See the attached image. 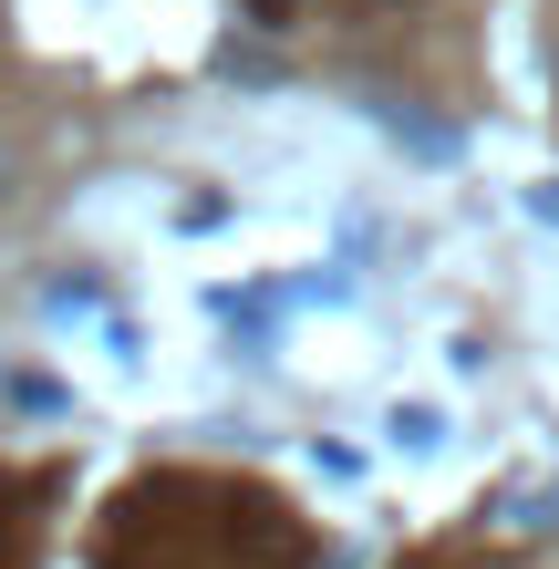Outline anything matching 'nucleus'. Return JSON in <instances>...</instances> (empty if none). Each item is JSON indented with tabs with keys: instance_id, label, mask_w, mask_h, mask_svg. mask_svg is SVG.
Instances as JSON below:
<instances>
[{
	"instance_id": "nucleus-2",
	"label": "nucleus",
	"mask_w": 559,
	"mask_h": 569,
	"mask_svg": "<svg viewBox=\"0 0 559 569\" xmlns=\"http://www.w3.org/2000/svg\"><path fill=\"white\" fill-rule=\"evenodd\" d=\"M11 405L21 415H62V383L52 373H11Z\"/></svg>"
},
{
	"instance_id": "nucleus-1",
	"label": "nucleus",
	"mask_w": 559,
	"mask_h": 569,
	"mask_svg": "<svg viewBox=\"0 0 559 569\" xmlns=\"http://www.w3.org/2000/svg\"><path fill=\"white\" fill-rule=\"evenodd\" d=\"M31 508H42V487L0 466V569H31V559H42V518H31Z\"/></svg>"
}]
</instances>
